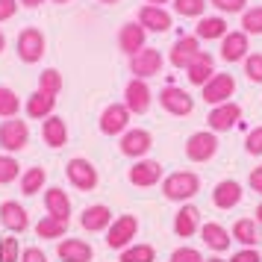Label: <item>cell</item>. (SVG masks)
<instances>
[{
    "mask_svg": "<svg viewBox=\"0 0 262 262\" xmlns=\"http://www.w3.org/2000/svg\"><path fill=\"white\" fill-rule=\"evenodd\" d=\"M227 262H262V253L256 248H242L238 253H233V259Z\"/></svg>",
    "mask_w": 262,
    "mask_h": 262,
    "instance_id": "cell-44",
    "label": "cell"
},
{
    "mask_svg": "<svg viewBox=\"0 0 262 262\" xmlns=\"http://www.w3.org/2000/svg\"><path fill=\"white\" fill-rule=\"evenodd\" d=\"M45 180H48V171H45L41 165L27 168L24 174H21V194L33 198V194H38V191H45Z\"/></svg>",
    "mask_w": 262,
    "mask_h": 262,
    "instance_id": "cell-31",
    "label": "cell"
},
{
    "mask_svg": "<svg viewBox=\"0 0 262 262\" xmlns=\"http://www.w3.org/2000/svg\"><path fill=\"white\" fill-rule=\"evenodd\" d=\"M50 3H68V0H50Z\"/></svg>",
    "mask_w": 262,
    "mask_h": 262,
    "instance_id": "cell-53",
    "label": "cell"
},
{
    "mask_svg": "<svg viewBox=\"0 0 262 262\" xmlns=\"http://www.w3.org/2000/svg\"><path fill=\"white\" fill-rule=\"evenodd\" d=\"M0 262H21V242L15 238V233L0 238Z\"/></svg>",
    "mask_w": 262,
    "mask_h": 262,
    "instance_id": "cell-39",
    "label": "cell"
},
{
    "mask_svg": "<svg viewBox=\"0 0 262 262\" xmlns=\"http://www.w3.org/2000/svg\"><path fill=\"white\" fill-rule=\"evenodd\" d=\"M18 3H21V6H27V9H36V6H41V3H45V0H18Z\"/></svg>",
    "mask_w": 262,
    "mask_h": 262,
    "instance_id": "cell-48",
    "label": "cell"
},
{
    "mask_svg": "<svg viewBox=\"0 0 262 262\" xmlns=\"http://www.w3.org/2000/svg\"><path fill=\"white\" fill-rule=\"evenodd\" d=\"M139 24H142L147 33H168V30L174 27V18H171V12H165V6H150V3H144L142 9H139Z\"/></svg>",
    "mask_w": 262,
    "mask_h": 262,
    "instance_id": "cell-17",
    "label": "cell"
},
{
    "mask_svg": "<svg viewBox=\"0 0 262 262\" xmlns=\"http://www.w3.org/2000/svg\"><path fill=\"white\" fill-rule=\"evenodd\" d=\"M201 191V177L194 171H174L162 180V194L171 203H189Z\"/></svg>",
    "mask_w": 262,
    "mask_h": 262,
    "instance_id": "cell-1",
    "label": "cell"
},
{
    "mask_svg": "<svg viewBox=\"0 0 262 262\" xmlns=\"http://www.w3.org/2000/svg\"><path fill=\"white\" fill-rule=\"evenodd\" d=\"M65 233H68V224L65 221H59V218H53V215H45L41 221L36 224V236L38 238H65Z\"/></svg>",
    "mask_w": 262,
    "mask_h": 262,
    "instance_id": "cell-32",
    "label": "cell"
},
{
    "mask_svg": "<svg viewBox=\"0 0 262 262\" xmlns=\"http://www.w3.org/2000/svg\"><path fill=\"white\" fill-rule=\"evenodd\" d=\"M118 262H156V248L154 245H130V248H124L118 253Z\"/></svg>",
    "mask_w": 262,
    "mask_h": 262,
    "instance_id": "cell-33",
    "label": "cell"
},
{
    "mask_svg": "<svg viewBox=\"0 0 262 262\" xmlns=\"http://www.w3.org/2000/svg\"><path fill=\"white\" fill-rule=\"evenodd\" d=\"M248 186H250L253 191H256V194H262V165L250 171V177H248Z\"/></svg>",
    "mask_w": 262,
    "mask_h": 262,
    "instance_id": "cell-47",
    "label": "cell"
},
{
    "mask_svg": "<svg viewBox=\"0 0 262 262\" xmlns=\"http://www.w3.org/2000/svg\"><path fill=\"white\" fill-rule=\"evenodd\" d=\"M242 198H245V191H242V186L236 180H221L212 189V203L218 209H233V206L242 203Z\"/></svg>",
    "mask_w": 262,
    "mask_h": 262,
    "instance_id": "cell-27",
    "label": "cell"
},
{
    "mask_svg": "<svg viewBox=\"0 0 262 262\" xmlns=\"http://www.w3.org/2000/svg\"><path fill=\"white\" fill-rule=\"evenodd\" d=\"M53 109H56V97L53 95H45V92H33V95L27 97V103H24V112H27V118H33V121H45L53 115Z\"/></svg>",
    "mask_w": 262,
    "mask_h": 262,
    "instance_id": "cell-28",
    "label": "cell"
},
{
    "mask_svg": "<svg viewBox=\"0 0 262 262\" xmlns=\"http://www.w3.org/2000/svg\"><path fill=\"white\" fill-rule=\"evenodd\" d=\"M218 154V133L198 130L186 139V159L189 162H209Z\"/></svg>",
    "mask_w": 262,
    "mask_h": 262,
    "instance_id": "cell-4",
    "label": "cell"
},
{
    "mask_svg": "<svg viewBox=\"0 0 262 262\" xmlns=\"http://www.w3.org/2000/svg\"><path fill=\"white\" fill-rule=\"evenodd\" d=\"M6 50V36H3V30H0V53Z\"/></svg>",
    "mask_w": 262,
    "mask_h": 262,
    "instance_id": "cell-51",
    "label": "cell"
},
{
    "mask_svg": "<svg viewBox=\"0 0 262 262\" xmlns=\"http://www.w3.org/2000/svg\"><path fill=\"white\" fill-rule=\"evenodd\" d=\"M56 256L62 262H92L95 259V248L85 242V238H59L56 245Z\"/></svg>",
    "mask_w": 262,
    "mask_h": 262,
    "instance_id": "cell-16",
    "label": "cell"
},
{
    "mask_svg": "<svg viewBox=\"0 0 262 262\" xmlns=\"http://www.w3.org/2000/svg\"><path fill=\"white\" fill-rule=\"evenodd\" d=\"M162 65H165L162 50H156V48H142L136 56H130V71L136 74L139 80H150V77H156V74L162 71Z\"/></svg>",
    "mask_w": 262,
    "mask_h": 262,
    "instance_id": "cell-12",
    "label": "cell"
},
{
    "mask_svg": "<svg viewBox=\"0 0 262 262\" xmlns=\"http://www.w3.org/2000/svg\"><path fill=\"white\" fill-rule=\"evenodd\" d=\"M174 233L180 238H191L194 233H201V209L191 203H183L174 215Z\"/></svg>",
    "mask_w": 262,
    "mask_h": 262,
    "instance_id": "cell-23",
    "label": "cell"
},
{
    "mask_svg": "<svg viewBox=\"0 0 262 262\" xmlns=\"http://www.w3.org/2000/svg\"><path fill=\"white\" fill-rule=\"evenodd\" d=\"M45 48H48V38L38 27H24L18 38H15V50H18V59L24 65H36L41 56H45Z\"/></svg>",
    "mask_w": 262,
    "mask_h": 262,
    "instance_id": "cell-2",
    "label": "cell"
},
{
    "mask_svg": "<svg viewBox=\"0 0 262 262\" xmlns=\"http://www.w3.org/2000/svg\"><path fill=\"white\" fill-rule=\"evenodd\" d=\"M21 109V97L15 95V89L0 85V118H15Z\"/></svg>",
    "mask_w": 262,
    "mask_h": 262,
    "instance_id": "cell-34",
    "label": "cell"
},
{
    "mask_svg": "<svg viewBox=\"0 0 262 262\" xmlns=\"http://www.w3.org/2000/svg\"><path fill=\"white\" fill-rule=\"evenodd\" d=\"M248 33H242V30H233V33H227L221 38V59L224 62H245L248 59Z\"/></svg>",
    "mask_w": 262,
    "mask_h": 262,
    "instance_id": "cell-22",
    "label": "cell"
},
{
    "mask_svg": "<svg viewBox=\"0 0 262 262\" xmlns=\"http://www.w3.org/2000/svg\"><path fill=\"white\" fill-rule=\"evenodd\" d=\"M112 221H115V215H112V209H109L106 203L85 206L83 215H80V224H83V230H89V233H106Z\"/></svg>",
    "mask_w": 262,
    "mask_h": 262,
    "instance_id": "cell-19",
    "label": "cell"
},
{
    "mask_svg": "<svg viewBox=\"0 0 262 262\" xmlns=\"http://www.w3.org/2000/svg\"><path fill=\"white\" fill-rule=\"evenodd\" d=\"M130 118H133V112L124 106V100H121V103H109V106L100 112L97 127H100L103 136H124V133L130 130Z\"/></svg>",
    "mask_w": 262,
    "mask_h": 262,
    "instance_id": "cell-9",
    "label": "cell"
},
{
    "mask_svg": "<svg viewBox=\"0 0 262 262\" xmlns=\"http://www.w3.org/2000/svg\"><path fill=\"white\" fill-rule=\"evenodd\" d=\"M201 242L212 250V253H224V250H230V245H233V236H230V230H227L224 224L209 221V224H201Z\"/></svg>",
    "mask_w": 262,
    "mask_h": 262,
    "instance_id": "cell-21",
    "label": "cell"
},
{
    "mask_svg": "<svg viewBox=\"0 0 262 262\" xmlns=\"http://www.w3.org/2000/svg\"><path fill=\"white\" fill-rule=\"evenodd\" d=\"M242 33L262 36V6H250V9L242 12Z\"/></svg>",
    "mask_w": 262,
    "mask_h": 262,
    "instance_id": "cell-37",
    "label": "cell"
},
{
    "mask_svg": "<svg viewBox=\"0 0 262 262\" xmlns=\"http://www.w3.org/2000/svg\"><path fill=\"white\" fill-rule=\"evenodd\" d=\"M230 236H233V242L245 245V248H256L259 245V224H256V218H238L233 224Z\"/></svg>",
    "mask_w": 262,
    "mask_h": 262,
    "instance_id": "cell-30",
    "label": "cell"
},
{
    "mask_svg": "<svg viewBox=\"0 0 262 262\" xmlns=\"http://www.w3.org/2000/svg\"><path fill=\"white\" fill-rule=\"evenodd\" d=\"M209 6H215L224 15H242L248 9V0H209Z\"/></svg>",
    "mask_w": 262,
    "mask_h": 262,
    "instance_id": "cell-40",
    "label": "cell"
},
{
    "mask_svg": "<svg viewBox=\"0 0 262 262\" xmlns=\"http://www.w3.org/2000/svg\"><path fill=\"white\" fill-rule=\"evenodd\" d=\"M0 224L9 233H24V230H30V215L18 201H3L0 203Z\"/></svg>",
    "mask_w": 262,
    "mask_h": 262,
    "instance_id": "cell-20",
    "label": "cell"
},
{
    "mask_svg": "<svg viewBox=\"0 0 262 262\" xmlns=\"http://www.w3.org/2000/svg\"><path fill=\"white\" fill-rule=\"evenodd\" d=\"M45 209H48V215L68 224L71 221V198H68V191L59 189V186H50L45 191Z\"/></svg>",
    "mask_w": 262,
    "mask_h": 262,
    "instance_id": "cell-25",
    "label": "cell"
},
{
    "mask_svg": "<svg viewBox=\"0 0 262 262\" xmlns=\"http://www.w3.org/2000/svg\"><path fill=\"white\" fill-rule=\"evenodd\" d=\"M171 262H206L203 259V253L198 248H189V245H183L171 253Z\"/></svg>",
    "mask_w": 262,
    "mask_h": 262,
    "instance_id": "cell-42",
    "label": "cell"
},
{
    "mask_svg": "<svg viewBox=\"0 0 262 262\" xmlns=\"http://www.w3.org/2000/svg\"><path fill=\"white\" fill-rule=\"evenodd\" d=\"M38 92L56 97L62 92V74L56 68H45V71L38 74Z\"/></svg>",
    "mask_w": 262,
    "mask_h": 262,
    "instance_id": "cell-35",
    "label": "cell"
},
{
    "mask_svg": "<svg viewBox=\"0 0 262 262\" xmlns=\"http://www.w3.org/2000/svg\"><path fill=\"white\" fill-rule=\"evenodd\" d=\"M65 174H68V183H71L77 191H95L100 177H97V168L83 159V156H74L68 159V165H65Z\"/></svg>",
    "mask_w": 262,
    "mask_h": 262,
    "instance_id": "cell-6",
    "label": "cell"
},
{
    "mask_svg": "<svg viewBox=\"0 0 262 262\" xmlns=\"http://www.w3.org/2000/svg\"><path fill=\"white\" fill-rule=\"evenodd\" d=\"M144 41H147V30H144L139 21H127V24L118 30V48L124 50L127 56H136L142 48H147Z\"/></svg>",
    "mask_w": 262,
    "mask_h": 262,
    "instance_id": "cell-18",
    "label": "cell"
},
{
    "mask_svg": "<svg viewBox=\"0 0 262 262\" xmlns=\"http://www.w3.org/2000/svg\"><path fill=\"white\" fill-rule=\"evenodd\" d=\"M18 177H21V162L12 154H3L0 156V186H9Z\"/></svg>",
    "mask_w": 262,
    "mask_h": 262,
    "instance_id": "cell-36",
    "label": "cell"
},
{
    "mask_svg": "<svg viewBox=\"0 0 262 262\" xmlns=\"http://www.w3.org/2000/svg\"><path fill=\"white\" fill-rule=\"evenodd\" d=\"M21 262H48V253L33 245V248H24V250H21Z\"/></svg>",
    "mask_w": 262,
    "mask_h": 262,
    "instance_id": "cell-45",
    "label": "cell"
},
{
    "mask_svg": "<svg viewBox=\"0 0 262 262\" xmlns=\"http://www.w3.org/2000/svg\"><path fill=\"white\" fill-rule=\"evenodd\" d=\"M253 215H256V224L262 227V203H259V206H256V212H253Z\"/></svg>",
    "mask_w": 262,
    "mask_h": 262,
    "instance_id": "cell-50",
    "label": "cell"
},
{
    "mask_svg": "<svg viewBox=\"0 0 262 262\" xmlns=\"http://www.w3.org/2000/svg\"><path fill=\"white\" fill-rule=\"evenodd\" d=\"M209 262H224V259H209Z\"/></svg>",
    "mask_w": 262,
    "mask_h": 262,
    "instance_id": "cell-54",
    "label": "cell"
},
{
    "mask_svg": "<svg viewBox=\"0 0 262 262\" xmlns=\"http://www.w3.org/2000/svg\"><path fill=\"white\" fill-rule=\"evenodd\" d=\"M245 74L250 83H262V53H248L245 59Z\"/></svg>",
    "mask_w": 262,
    "mask_h": 262,
    "instance_id": "cell-41",
    "label": "cell"
},
{
    "mask_svg": "<svg viewBox=\"0 0 262 262\" xmlns=\"http://www.w3.org/2000/svg\"><path fill=\"white\" fill-rule=\"evenodd\" d=\"M201 53V38L198 36H180L174 45H171V50H168V62L174 65V68H180V71H186L189 68V62L194 59Z\"/></svg>",
    "mask_w": 262,
    "mask_h": 262,
    "instance_id": "cell-14",
    "label": "cell"
},
{
    "mask_svg": "<svg viewBox=\"0 0 262 262\" xmlns=\"http://www.w3.org/2000/svg\"><path fill=\"white\" fill-rule=\"evenodd\" d=\"M233 95H236V77H233V74H215L212 80L201 89V97L206 100V106L230 103Z\"/></svg>",
    "mask_w": 262,
    "mask_h": 262,
    "instance_id": "cell-7",
    "label": "cell"
},
{
    "mask_svg": "<svg viewBox=\"0 0 262 262\" xmlns=\"http://www.w3.org/2000/svg\"><path fill=\"white\" fill-rule=\"evenodd\" d=\"M150 100H154V95H150L147 80L133 77L130 83L124 85V106L130 109L133 115H144V112L150 109Z\"/></svg>",
    "mask_w": 262,
    "mask_h": 262,
    "instance_id": "cell-13",
    "label": "cell"
},
{
    "mask_svg": "<svg viewBox=\"0 0 262 262\" xmlns=\"http://www.w3.org/2000/svg\"><path fill=\"white\" fill-rule=\"evenodd\" d=\"M230 30H227V21L221 18V15H203V18H198V27H194V36L203 38V41H215V38H224Z\"/></svg>",
    "mask_w": 262,
    "mask_h": 262,
    "instance_id": "cell-29",
    "label": "cell"
},
{
    "mask_svg": "<svg viewBox=\"0 0 262 262\" xmlns=\"http://www.w3.org/2000/svg\"><path fill=\"white\" fill-rule=\"evenodd\" d=\"M30 142V124L21 121L18 115L15 118H6L0 124V147L6 150V154H21Z\"/></svg>",
    "mask_w": 262,
    "mask_h": 262,
    "instance_id": "cell-3",
    "label": "cell"
},
{
    "mask_svg": "<svg viewBox=\"0 0 262 262\" xmlns=\"http://www.w3.org/2000/svg\"><path fill=\"white\" fill-rule=\"evenodd\" d=\"M245 150L250 156H262V127H253L245 139Z\"/></svg>",
    "mask_w": 262,
    "mask_h": 262,
    "instance_id": "cell-43",
    "label": "cell"
},
{
    "mask_svg": "<svg viewBox=\"0 0 262 262\" xmlns=\"http://www.w3.org/2000/svg\"><path fill=\"white\" fill-rule=\"evenodd\" d=\"M136 236H139V218L136 215H118L106 230V245L121 253L124 248H130Z\"/></svg>",
    "mask_w": 262,
    "mask_h": 262,
    "instance_id": "cell-5",
    "label": "cell"
},
{
    "mask_svg": "<svg viewBox=\"0 0 262 262\" xmlns=\"http://www.w3.org/2000/svg\"><path fill=\"white\" fill-rule=\"evenodd\" d=\"M41 139H45V144L53 147V150L65 147V144H68V124H65V118L50 115V118L41 121Z\"/></svg>",
    "mask_w": 262,
    "mask_h": 262,
    "instance_id": "cell-26",
    "label": "cell"
},
{
    "mask_svg": "<svg viewBox=\"0 0 262 262\" xmlns=\"http://www.w3.org/2000/svg\"><path fill=\"white\" fill-rule=\"evenodd\" d=\"M100 3H106V6H115V3H118V0H100Z\"/></svg>",
    "mask_w": 262,
    "mask_h": 262,
    "instance_id": "cell-52",
    "label": "cell"
},
{
    "mask_svg": "<svg viewBox=\"0 0 262 262\" xmlns=\"http://www.w3.org/2000/svg\"><path fill=\"white\" fill-rule=\"evenodd\" d=\"M15 12H18V0H0V24L12 21Z\"/></svg>",
    "mask_w": 262,
    "mask_h": 262,
    "instance_id": "cell-46",
    "label": "cell"
},
{
    "mask_svg": "<svg viewBox=\"0 0 262 262\" xmlns=\"http://www.w3.org/2000/svg\"><path fill=\"white\" fill-rule=\"evenodd\" d=\"M171 6L183 18H203L206 12V0H171Z\"/></svg>",
    "mask_w": 262,
    "mask_h": 262,
    "instance_id": "cell-38",
    "label": "cell"
},
{
    "mask_svg": "<svg viewBox=\"0 0 262 262\" xmlns=\"http://www.w3.org/2000/svg\"><path fill=\"white\" fill-rule=\"evenodd\" d=\"M186 77H189V83L191 85H206L209 80L215 77V59H212V53H206V50H201L194 59L189 62V68H186Z\"/></svg>",
    "mask_w": 262,
    "mask_h": 262,
    "instance_id": "cell-24",
    "label": "cell"
},
{
    "mask_svg": "<svg viewBox=\"0 0 262 262\" xmlns=\"http://www.w3.org/2000/svg\"><path fill=\"white\" fill-rule=\"evenodd\" d=\"M127 180L139 189H154L162 183V165L156 159H136L127 171Z\"/></svg>",
    "mask_w": 262,
    "mask_h": 262,
    "instance_id": "cell-10",
    "label": "cell"
},
{
    "mask_svg": "<svg viewBox=\"0 0 262 262\" xmlns=\"http://www.w3.org/2000/svg\"><path fill=\"white\" fill-rule=\"evenodd\" d=\"M144 3H150V6H165V3H171V0H144Z\"/></svg>",
    "mask_w": 262,
    "mask_h": 262,
    "instance_id": "cell-49",
    "label": "cell"
},
{
    "mask_svg": "<svg viewBox=\"0 0 262 262\" xmlns=\"http://www.w3.org/2000/svg\"><path fill=\"white\" fill-rule=\"evenodd\" d=\"M206 121H209V130L212 133H227V130H233L238 121H242V106H238L236 100L221 103V106H212Z\"/></svg>",
    "mask_w": 262,
    "mask_h": 262,
    "instance_id": "cell-15",
    "label": "cell"
},
{
    "mask_svg": "<svg viewBox=\"0 0 262 262\" xmlns=\"http://www.w3.org/2000/svg\"><path fill=\"white\" fill-rule=\"evenodd\" d=\"M150 147H154V136L147 130H139V127H130L118 142V150L127 156V159H144Z\"/></svg>",
    "mask_w": 262,
    "mask_h": 262,
    "instance_id": "cell-11",
    "label": "cell"
},
{
    "mask_svg": "<svg viewBox=\"0 0 262 262\" xmlns=\"http://www.w3.org/2000/svg\"><path fill=\"white\" fill-rule=\"evenodd\" d=\"M159 106L165 109L168 115H177V118H186L194 112V100L186 89H180V85H165L162 92H159Z\"/></svg>",
    "mask_w": 262,
    "mask_h": 262,
    "instance_id": "cell-8",
    "label": "cell"
}]
</instances>
